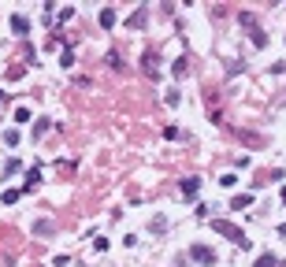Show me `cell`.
I'll return each instance as SVG.
<instances>
[{"label":"cell","mask_w":286,"mask_h":267,"mask_svg":"<svg viewBox=\"0 0 286 267\" xmlns=\"http://www.w3.org/2000/svg\"><path fill=\"white\" fill-rule=\"evenodd\" d=\"M19 171H23V164H19V160L12 156V160L4 164V178H8V175H19Z\"/></svg>","instance_id":"2e32d148"},{"label":"cell","mask_w":286,"mask_h":267,"mask_svg":"<svg viewBox=\"0 0 286 267\" xmlns=\"http://www.w3.org/2000/svg\"><path fill=\"white\" fill-rule=\"evenodd\" d=\"M19 138H23L19 130H8V134H4V145H8V149H15V145H19Z\"/></svg>","instance_id":"e0dca14e"},{"label":"cell","mask_w":286,"mask_h":267,"mask_svg":"<svg viewBox=\"0 0 286 267\" xmlns=\"http://www.w3.org/2000/svg\"><path fill=\"white\" fill-rule=\"evenodd\" d=\"M275 263H279V260H275V252H260L253 260V267H275Z\"/></svg>","instance_id":"7c38bea8"},{"label":"cell","mask_w":286,"mask_h":267,"mask_svg":"<svg viewBox=\"0 0 286 267\" xmlns=\"http://www.w3.org/2000/svg\"><path fill=\"white\" fill-rule=\"evenodd\" d=\"M145 23H149V4H138V12L127 19V30H145Z\"/></svg>","instance_id":"277c9868"},{"label":"cell","mask_w":286,"mask_h":267,"mask_svg":"<svg viewBox=\"0 0 286 267\" xmlns=\"http://www.w3.org/2000/svg\"><path fill=\"white\" fill-rule=\"evenodd\" d=\"M279 193H282V204H286V186H282V189H279Z\"/></svg>","instance_id":"603a6c76"},{"label":"cell","mask_w":286,"mask_h":267,"mask_svg":"<svg viewBox=\"0 0 286 267\" xmlns=\"http://www.w3.org/2000/svg\"><path fill=\"white\" fill-rule=\"evenodd\" d=\"M49 126H52V119H45V115H41V119H37V122H34V130H30V138H34V141H37V138H45V134H49Z\"/></svg>","instance_id":"ba28073f"},{"label":"cell","mask_w":286,"mask_h":267,"mask_svg":"<svg viewBox=\"0 0 286 267\" xmlns=\"http://www.w3.org/2000/svg\"><path fill=\"white\" fill-rule=\"evenodd\" d=\"M149 230H152V234H164V230H167V219H164V215L149 219Z\"/></svg>","instance_id":"5bb4252c"},{"label":"cell","mask_w":286,"mask_h":267,"mask_svg":"<svg viewBox=\"0 0 286 267\" xmlns=\"http://www.w3.org/2000/svg\"><path fill=\"white\" fill-rule=\"evenodd\" d=\"M275 267H286V256H282V260H279V263H275Z\"/></svg>","instance_id":"cb8c5ba5"},{"label":"cell","mask_w":286,"mask_h":267,"mask_svg":"<svg viewBox=\"0 0 286 267\" xmlns=\"http://www.w3.org/2000/svg\"><path fill=\"white\" fill-rule=\"evenodd\" d=\"M189 260H194V263H201V267H216V260H219V256H216V249H212V245L194 241V245H189Z\"/></svg>","instance_id":"3957f363"},{"label":"cell","mask_w":286,"mask_h":267,"mask_svg":"<svg viewBox=\"0 0 286 267\" xmlns=\"http://www.w3.org/2000/svg\"><path fill=\"white\" fill-rule=\"evenodd\" d=\"M208 223H212V230L219 234V237H227V241H231V245H238V249H249V237H245V230H242V226H234L231 223V219H208Z\"/></svg>","instance_id":"6da1fadb"},{"label":"cell","mask_w":286,"mask_h":267,"mask_svg":"<svg viewBox=\"0 0 286 267\" xmlns=\"http://www.w3.org/2000/svg\"><path fill=\"white\" fill-rule=\"evenodd\" d=\"M19 197H23V189H4V197H0V200H4V204H15Z\"/></svg>","instance_id":"ac0fdd59"},{"label":"cell","mask_w":286,"mask_h":267,"mask_svg":"<svg viewBox=\"0 0 286 267\" xmlns=\"http://www.w3.org/2000/svg\"><path fill=\"white\" fill-rule=\"evenodd\" d=\"M108 63L116 67V71H123V67H127V63H123V56H119V52H108Z\"/></svg>","instance_id":"ffe728a7"},{"label":"cell","mask_w":286,"mask_h":267,"mask_svg":"<svg viewBox=\"0 0 286 267\" xmlns=\"http://www.w3.org/2000/svg\"><path fill=\"white\" fill-rule=\"evenodd\" d=\"M12 30L15 34H30V19L26 15H12Z\"/></svg>","instance_id":"30bf717a"},{"label":"cell","mask_w":286,"mask_h":267,"mask_svg":"<svg viewBox=\"0 0 286 267\" xmlns=\"http://www.w3.org/2000/svg\"><path fill=\"white\" fill-rule=\"evenodd\" d=\"M178 189H182L186 200H197V193H201V178L189 175V178H182V182H178Z\"/></svg>","instance_id":"5b68a950"},{"label":"cell","mask_w":286,"mask_h":267,"mask_svg":"<svg viewBox=\"0 0 286 267\" xmlns=\"http://www.w3.org/2000/svg\"><path fill=\"white\" fill-rule=\"evenodd\" d=\"M37 186H41V171L30 167V171H26V182H23V193H34Z\"/></svg>","instance_id":"8992f818"},{"label":"cell","mask_w":286,"mask_h":267,"mask_svg":"<svg viewBox=\"0 0 286 267\" xmlns=\"http://www.w3.org/2000/svg\"><path fill=\"white\" fill-rule=\"evenodd\" d=\"M34 234L49 237V234H52V223H49V219H41V223H34Z\"/></svg>","instance_id":"9a60e30c"},{"label":"cell","mask_w":286,"mask_h":267,"mask_svg":"<svg viewBox=\"0 0 286 267\" xmlns=\"http://www.w3.org/2000/svg\"><path fill=\"white\" fill-rule=\"evenodd\" d=\"M15 122H30V108H15Z\"/></svg>","instance_id":"44dd1931"},{"label":"cell","mask_w":286,"mask_h":267,"mask_svg":"<svg viewBox=\"0 0 286 267\" xmlns=\"http://www.w3.org/2000/svg\"><path fill=\"white\" fill-rule=\"evenodd\" d=\"M186 71H189V60H186V56H178V60H175V67H171V74H175V78H182Z\"/></svg>","instance_id":"4fadbf2b"},{"label":"cell","mask_w":286,"mask_h":267,"mask_svg":"<svg viewBox=\"0 0 286 267\" xmlns=\"http://www.w3.org/2000/svg\"><path fill=\"white\" fill-rule=\"evenodd\" d=\"M238 23L249 30V41L256 45V49H268V34H264V26H260V19H256L253 12H242L238 15Z\"/></svg>","instance_id":"7a4b0ae2"},{"label":"cell","mask_w":286,"mask_h":267,"mask_svg":"<svg viewBox=\"0 0 286 267\" xmlns=\"http://www.w3.org/2000/svg\"><path fill=\"white\" fill-rule=\"evenodd\" d=\"M116 8H101V26H104V30H112V26H116Z\"/></svg>","instance_id":"9c48e42d"},{"label":"cell","mask_w":286,"mask_h":267,"mask_svg":"<svg viewBox=\"0 0 286 267\" xmlns=\"http://www.w3.org/2000/svg\"><path fill=\"white\" fill-rule=\"evenodd\" d=\"M249 204H253L249 193H234V197H231V208H234V212H242V208H249Z\"/></svg>","instance_id":"8fae6325"},{"label":"cell","mask_w":286,"mask_h":267,"mask_svg":"<svg viewBox=\"0 0 286 267\" xmlns=\"http://www.w3.org/2000/svg\"><path fill=\"white\" fill-rule=\"evenodd\" d=\"M164 104H167V108H178V104H182V97H178V89H171L167 97H164Z\"/></svg>","instance_id":"d6986e66"},{"label":"cell","mask_w":286,"mask_h":267,"mask_svg":"<svg viewBox=\"0 0 286 267\" xmlns=\"http://www.w3.org/2000/svg\"><path fill=\"white\" fill-rule=\"evenodd\" d=\"M219 186H223V189H234L238 178H234V175H223V178H219Z\"/></svg>","instance_id":"7402d4cb"},{"label":"cell","mask_w":286,"mask_h":267,"mask_svg":"<svg viewBox=\"0 0 286 267\" xmlns=\"http://www.w3.org/2000/svg\"><path fill=\"white\" fill-rule=\"evenodd\" d=\"M156 63H160L156 52H145V56H141V71H145L149 78H156Z\"/></svg>","instance_id":"52a82bcc"}]
</instances>
